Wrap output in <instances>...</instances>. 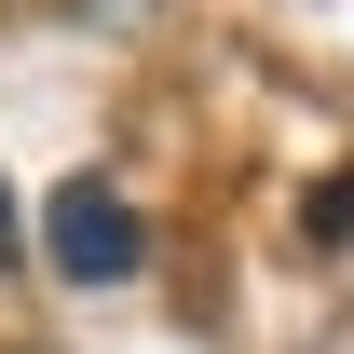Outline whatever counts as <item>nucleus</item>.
<instances>
[{
	"label": "nucleus",
	"mask_w": 354,
	"mask_h": 354,
	"mask_svg": "<svg viewBox=\"0 0 354 354\" xmlns=\"http://www.w3.org/2000/svg\"><path fill=\"white\" fill-rule=\"evenodd\" d=\"M41 245H55L68 286H123V272L150 259V232H136V205L109 191V177H68V191H55V205H41Z\"/></svg>",
	"instance_id": "obj_1"
},
{
	"label": "nucleus",
	"mask_w": 354,
	"mask_h": 354,
	"mask_svg": "<svg viewBox=\"0 0 354 354\" xmlns=\"http://www.w3.org/2000/svg\"><path fill=\"white\" fill-rule=\"evenodd\" d=\"M300 232H313V245H341V232H354V177H327V191H313V205H300Z\"/></svg>",
	"instance_id": "obj_2"
},
{
	"label": "nucleus",
	"mask_w": 354,
	"mask_h": 354,
	"mask_svg": "<svg viewBox=\"0 0 354 354\" xmlns=\"http://www.w3.org/2000/svg\"><path fill=\"white\" fill-rule=\"evenodd\" d=\"M0 259H14V191H0Z\"/></svg>",
	"instance_id": "obj_3"
},
{
	"label": "nucleus",
	"mask_w": 354,
	"mask_h": 354,
	"mask_svg": "<svg viewBox=\"0 0 354 354\" xmlns=\"http://www.w3.org/2000/svg\"><path fill=\"white\" fill-rule=\"evenodd\" d=\"M82 14H136V0H82Z\"/></svg>",
	"instance_id": "obj_4"
},
{
	"label": "nucleus",
	"mask_w": 354,
	"mask_h": 354,
	"mask_svg": "<svg viewBox=\"0 0 354 354\" xmlns=\"http://www.w3.org/2000/svg\"><path fill=\"white\" fill-rule=\"evenodd\" d=\"M327 354H354V341H327Z\"/></svg>",
	"instance_id": "obj_5"
}]
</instances>
